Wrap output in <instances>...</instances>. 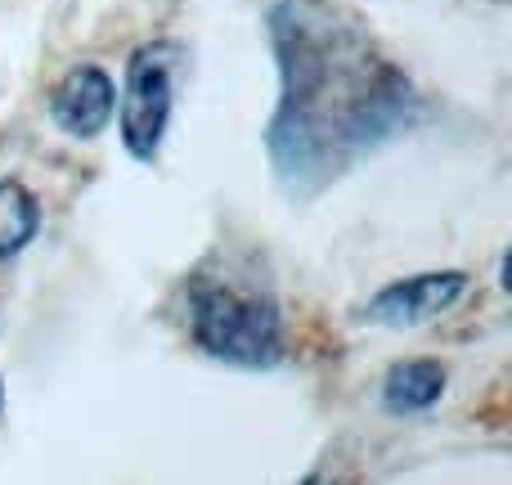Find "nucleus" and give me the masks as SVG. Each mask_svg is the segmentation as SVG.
Wrapping results in <instances>:
<instances>
[{
	"instance_id": "nucleus-4",
	"label": "nucleus",
	"mask_w": 512,
	"mask_h": 485,
	"mask_svg": "<svg viewBox=\"0 0 512 485\" xmlns=\"http://www.w3.org/2000/svg\"><path fill=\"white\" fill-rule=\"evenodd\" d=\"M468 292V274L441 270V274H414V279H396L387 288H378L360 306L364 324L378 328H423L432 319L450 315Z\"/></svg>"
},
{
	"instance_id": "nucleus-1",
	"label": "nucleus",
	"mask_w": 512,
	"mask_h": 485,
	"mask_svg": "<svg viewBox=\"0 0 512 485\" xmlns=\"http://www.w3.org/2000/svg\"><path fill=\"white\" fill-rule=\"evenodd\" d=\"M270 41L283 95L265 126V149L292 194L333 185L355 158L418 117V90L405 68L324 0H279Z\"/></svg>"
},
{
	"instance_id": "nucleus-2",
	"label": "nucleus",
	"mask_w": 512,
	"mask_h": 485,
	"mask_svg": "<svg viewBox=\"0 0 512 485\" xmlns=\"http://www.w3.org/2000/svg\"><path fill=\"white\" fill-rule=\"evenodd\" d=\"M189 342L216 364L230 369H274L288 351L283 310L261 279L239 265H203L185 283Z\"/></svg>"
},
{
	"instance_id": "nucleus-6",
	"label": "nucleus",
	"mask_w": 512,
	"mask_h": 485,
	"mask_svg": "<svg viewBox=\"0 0 512 485\" xmlns=\"http://www.w3.org/2000/svg\"><path fill=\"white\" fill-rule=\"evenodd\" d=\"M445 396L441 360H400L382 378V409L387 414H423Z\"/></svg>"
},
{
	"instance_id": "nucleus-3",
	"label": "nucleus",
	"mask_w": 512,
	"mask_h": 485,
	"mask_svg": "<svg viewBox=\"0 0 512 485\" xmlns=\"http://www.w3.org/2000/svg\"><path fill=\"white\" fill-rule=\"evenodd\" d=\"M176 72H180V50L171 41H144L126 59L122 99H117L113 113L126 153L135 162H153L162 153L171 108H176Z\"/></svg>"
},
{
	"instance_id": "nucleus-5",
	"label": "nucleus",
	"mask_w": 512,
	"mask_h": 485,
	"mask_svg": "<svg viewBox=\"0 0 512 485\" xmlns=\"http://www.w3.org/2000/svg\"><path fill=\"white\" fill-rule=\"evenodd\" d=\"M50 122L59 126L68 140H95L108 131L117 108V86L99 63H77L68 68L50 90Z\"/></svg>"
},
{
	"instance_id": "nucleus-7",
	"label": "nucleus",
	"mask_w": 512,
	"mask_h": 485,
	"mask_svg": "<svg viewBox=\"0 0 512 485\" xmlns=\"http://www.w3.org/2000/svg\"><path fill=\"white\" fill-rule=\"evenodd\" d=\"M41 234V203L23 180H0V261L18 256Z\"/></svg>"
},
{
	"instance_id": "nucleus-8",
	"label": "nucleus",
	"mask_w": 512,
	"mask_h": 485,
	"mask_svg": "<svg viewBox=\"0 0 512 485\" xmlns=\"http://www.w3.org/2000/svg\"><path fill=\"white\" fill-rule=\"evenodd\" d=\"M0 409H5V382H0Z\"/></svg>"
}]
</instances>
